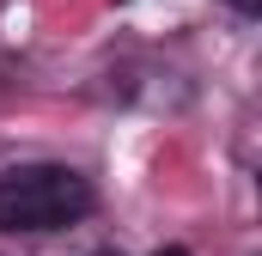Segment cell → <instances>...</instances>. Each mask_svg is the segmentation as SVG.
Returning a JSON list of instances; mask_svg holds the SVG:
<instances>
[{
  "mask_svg": "<svg viewBox=\"0 0 262 256\" xmlns=\"http://www.w3.org/2000/svg\"><path fill=\"white\" fill-rule=\"evenodd\" d=\"M159 256H189V250H183V244H171V250H159Z\"/></svg>",
  "mask_w": 262,
  "mask_h": 256,
  "instance_id": "obj_3",
  "label": "cell"
},
{
  "mask_svg": "<svg viewBox=\"0 0 262 256\" xmlns=\"http://www.w3.org/2000/svg\"><path fill=\"white\" fill-rule=\"evenodd\" d=\"M92 201L73 165H12L0 177V232H61L92 214Z\"/></svg>",
  "mask_w": 262,
  "mask_h": 256,
  "instance_id": "obj_1",
  "label": "cell"
},
{
  "mask_svg": "<svg viewBox=\"0 0 262 256\" xmlns=\"http://www.w3.org/2000/svg\"><path fill=\"white\" fill-rule=\"evenodd\" d=\"M232 12H244V18H262V0H226Z\"/></svg>",
  "mask_w": 262,
  "mask_h": 256,
  "instance_id": "obj_2",
  "label": "cell"
},
{
  "mask_svg": "<svg viewBox=\"0 0 262 256\" xmlns=\"http://www.w3.org/2000/svg\"><path fill=\"white\" fill-rule=\"evenodd\" d=\"M256 189H262V171H256Z\"/></svg>",
  "mask_w": 262,
  "mask_h": 256,
  "instance_id": "obj_4",
  "label": "cell"
}]
</instances>
